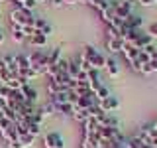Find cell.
Returning a JSON list of instances; mask_svg holds the SVG:
<instances>
[{"instance_id":"obj_1","label":"cell","mask_w":157,"mask_h":148,"mask_svg":"<svg viewBox=\"0 0 157 148\" xmlns=\"http://www.w3.org/2000/svg\"><path fill=\"white\" fill-rule=\"evenodd\" d=\"M33 16L29 10H24V8H14L10 12V24L16 28H26V26H33Z\"/></svg>"},{"instance_id":"obj_2","label":"cell","mask_w":157,"mask_h":148,"mask_svg":"<svg viewBox=\"0 0 157 148\" xmlns=\"http://www.w3.org/2000/svg\"><path fill=\"white\" fill-rule=\"evenodd\" d=\"M81 56L85 57L86 61L90 63V67L96 69V71H100V69L106 67V57L102 56V53L98 51L96 47H92V46H85V47H82V53H81Z\"/></svg>"},{"instance_id":"obj_3","label":"cell","mask_w":157,"mask_h":148,"mask_svg":"<svg viewBox=\"0 0 157 148\" xmlns=\"http://www.w3.org/2000/svg\"><path fill=\"white\" fill-rule=\"evenodd\" d=\"M122 56H124V59L128 61V65L134 69V71H140V69H141V63H140V49L130 47V46H124V49H122Z\"/></svg>"},{"instance_id":"obj_4","label":"cell","mask_w":157,"mask_h":148,"mask_svg":"<svg viewBox=\"0 0 157 148\" xmlns=\"http://www.w3.org/2000/svg\"><path fill=\"white\" fill-rule=\"evenodd\" d=\"M43 148H65V140L59 132L51 130L43 136Z\"/></svg>"},{"instance_id":"obj_5","label":"cell","mask_w":157,"mask_h":148,"mask_svg":"<svg viewBox=\"0 0 157 148\" xmlns=\"http://www.w3.org/2000/svg\"><path fill=\"white\" fill-rule=\"evenodd\" d=\"M132 12H134V10H132V0H118V2H114V14H116V18L126 20Z\"/></svg>"},{"instance_id":"obj_6","label":"cell","mask_w":157,"mask_h":148,"mask_svg":"<svg viewBox=\"0 0 157 148\" xmlns=\"http://www.w3.org/2000/svg\"><path fill=\"white\" fill-rule=\"evenodd\" d=\"M20 93H22V97L26 99V103H29V105H36V103H37V91L29 85V83H26V85L20 87Z\"/></svg>"},{"instance_id":"obj_7","label":"cell","mask_w":157,"mask_h":148,"mask_svg":"<svg viewBox=\"0 0 157 148\" xmlns=\"http://www.w3.org/2000/svg\"><path fill=\"white\" fill-rule=\"evenodd\" d=\"M82 136L85 138H96L98 140V125L94 121L88 118L86 122H82Z\"/></svg>"},{"instance_id":"obj_8","label":"cell","mask_w":157,"mask_h":148,"mask_svg":"<svg viewBox=\"0 0 157 148\" xmlns=\"http://www.w3.org/2000/svg\"><path fill=\"white\" fill-rule=\"evenodd\" d=\"M120 107V101H118V97H108V99H104V101H100L98 103V109L100 111H104V113H112V111H116V109Z\"/></svg>"},{"instance_id":"obj_9","label":"cell","mask_w":157,"mask_h":148,"mask_svg":"<svg viewBox=\"0 0 157 148\" xmlns=\"http://www.w3.org/2000/svg\"><path fill=\"white\" fill-rule=\"evenodd\" d=\"M0 136L4 138V140L8 142H14V140H18V130H16V125H14V122H10L8 126H4L2 130H0Z\"/></svg>"},{"instance_id":"obj_10","label":"cell","mask_w":157,"mask_h":148,"mask_svg":"<svg viewBox=\"0 0 157 148\" xmlns=\"http://www.w3.org/2000/svg\"><path fill=\"white\" fill-rule=\"evenodd\" d=\"M106 49L110 53H122V49H124V39H120V38H106Z\"/></svg>"},{"instance_id":"obj_11","label":"cell","mask_w":157,"mask_h":148,"mask_svg":"<svg viewBox=\"0 0 157 148\" xmlns=\"http://www.w3.org/2000/svg\"><path fill=\"white\" fill-rule=\"evenodd\" d=\"M33 30H36V32H41V34H45V36H49V34L53 32L51 24H49L45 18H36V20H33Z\"/></svg>"},{"instance_id":"obj_12","label":"cell","mask_w":157,"mask_h":148,"mask_svg":"<svg viewBox=\"0 0 157 148\" xmlns=\"http://www.w3.org/2000/svg\"><path fill=\"white\" fill-rule=\"evenodd\" d=\"M26 42L29 43V46H33V47H43L47 43V36L41 34V32H33V36H29Z\"/></svg>"},{"instance_id":"obj_13","label":"cell","mask_w":157,"mask_h":148,"mask_svg":"<svg viewBox=\"0 0 157 148\" xmlns=\"http://www.w3.org/2000/svg\"><path fill=\"white\" fill-rule=\"evenodd\" d=\"M124 24H126V26L130 28V30H141V26H144V18L132 12L130 16H128V18L124 20Z\"/></svg>"},{"instance_id":"obj_14","label":"cell","mask_w":157,"mask_h":148,"mask_svg":"<svg viewBox=\"0 0 157 148\" xmlns=\"http://www.w3.org/2000/svg\"><path fill=\"white\" fill-rule=\"evenodd\" d=\"M104 71H106L110 77H118V75H120V63H118L116 59L108 57V59H106V67H104Z\"/></svg>"},{"instance_id":"obj_15","label":"cell","mask_w":157,"mask_h":148,"mask_svg":"<svg viewBox=\"0 0 157 148\" xmlns=\"http://www.w3.org/2000/svg\"><path fill=\"white\" fill-rule=\"evenodd\" d=\"M61 53H63V49L59 47V46H55L51 49V51L47 53V67H51V65H57L59 63V59H61Z\"/></svg>"},{"instance_id":"obj_16","label":"cell","mask_w":157,"mask_h":148,"mask_svg":"<svg viewBox=\"0 0 157 148\" xmlns=\"http://www.w3.org/2000/svg\"><path fill=\"white\" fill-rule=\"evenodd\" d=\"M18 140H20V144H22V148H32L33 142H36V136H32L29 132H20Z\"/></svg>"},{"instance_id":"obj_17","label":"cell","mask_w":157,"mask_h":148,"mask_svg":"<svg viewBox=\"0 0 157 148\" xmlns=\"http://www.w3.org/2000/svg\"><path fill=\"white\" fill-rule=\"evenodd\" d=\"M100 85H102V83H100V77H98V71H96V69H92V71L88 73V87H90V91L94 93Z\"/></svg>"},{"instance_id":"obj_18","label":"cell","mask_w":157,"mask_h":148,"mask_svg":"<svg viewBox=\"0 0 157 148\" xmlns=\"http://www.w3.org/2000/svg\"><path fill=\"white\" fill-rule=\"evenodd\" d=\"M37 113L41 115L43 121H45V118H49V117H53V115H55V107L51 105V101H49V103H45V105H41V107H39V109H37Z\"/></svg>"},{"instance_id":"obj_19","label":"cell","mask_w":157,"mask_h":148,"mask_svg":"<svg viewBox=\"0 0 157 148\" xmlns=\"http://www.w3.org/2000/svg\"><path fill=\"white\" fill-rule=\"evenodd\" d=\"M14 59H16L18 75H20L22 71H26V69H29V59H28V56H14Z\"/></svg>"},{"instance_id":"obj_20","label":"cell","mask_w":157,"mask_h":148,"mask_svg":"<svg viewBox=\"0 0 157 148\" xmlns=\"http://www.w3.org/2000/svg\"><path fill=\"white\" fill-rule=\"evenodd\" d=\"M78 75H81L78 61H77V59H69V77H71V79H77Z\"/></svg>"},{"instance_id":"obj_21","label":"cell","mask_w":157,"mask_h":148,"mask_svg":"<svg viewBox=\"0 0 157 148\" xmlns=\"http://www.w3.org/2000/svg\"><path fill=\"white\" fill-rule=\"evenodd\" d=\"M51 105H53V103H51ZM53 107H55V113H61V115H65V117H73V113H75L69 103H63V105H53Z\"/></svg>"},{"instance_id":"obj_22","label":"cell","mask_w":157,"mask_h":148,"mask_svg":"<svg viewBox=\"0 0 157 148\" xmlns=\"http://www.w3.org/2000/svg\"><path fill=\"white\" fill-rule=\"evenodd\" d=\"M94 97H96V103H100V101H104V99L110 97V91H108L104 85H100V87L94 91Z\"/></svg>"},{"instance_id":"obj_23","label":"cell","mask_w":157,"mask_h":148,"mask_svg":"<svg viewBox=\"0 0 157 148\" xmlns=\"http://www.w3.org/2000/svg\"><path fill=\"white\" fill-rule=\"evenodd\" d=\"M110 2H112V0H90V4H88V6H92L96 12H102V10H104Z\"/></svg>"},{"instance_id":"obj_24","label":"cell","mask_w":157,"mask_h":148,"mask_svg":"<svg viewBox=\"0 0 157 148\" xmlns=\"http://www.w3.org/2000/svg\"><path fill=\"white\" fill-rule=\"evenodd\" d=\"M10 73H8V69H6V65H4V61L2 59H0V83H2V85H6V83L10 81Z\"/></svg>"},{"instance_id":"obj_25","label":"cell","mask_w":157,"mask_h":148,"mask_svg":"<svg viewBox=\"0 0 157 148\" xmlns=\"http://www.w3.org/2000/svg\"><path fill=\"white\" fill-rule=\"evenodd\" d=\"M12 39L16 43H24L26 42V36H24V32L20 28H16V26H12Z\"/></svg>"},{"instance_id":"obj_26","label":"cell","mask_w":157,"mask_h":148,"mask_svg":"<svg viewBox=\"0 0 157 148\" xmlns=\"http://www.w3.org/2000/svg\"><path fill=\"white\" fill-rule=\"evenodd\" d=\"M141 146H144V142H141L137 136L126 138V148H141Z\"/></svg>"},{"instance_id":"obj_27","label":"cell","mask_w":157,"mask_h":148,"mask_svg":"<svg viewBox=\"0 0 157 148\" xmlns=\"http://www.w3.org/2000/svg\"><path fill=\"white\" fill-rule=\"evenodd\" d=\"M28 132H29V134H32V136H39V132H41V125H37V122H29V126H28Z\"/></svg>"},{"instance_id":"obj_28","label":"cell","mask_w":157,"mask_h":148,"mask_svg":"<svg viewBox=\"0 0 157 148\" xmlns=\"http://www.w3.org/2000/svg\"><path fill=\"white\" fill-rule=\"evenodd\" d=\"M81 148H98V140L96 138H82Z\"/></svg>"},{"instance_id":"obj_29","label":"cell","mask_w":157,"mask_h":148,"mask_svg":"<svg viewBox=\"0 0 157 148\" xmlns=\"http://www.w3.org/2000/svg\"><path fill=\"white\" fill-rule=\"evenodd\" d=\"M36 6H37V2H36V0H24V2L20 4V8H24V10H29V12H32V10L36 8Z\"/></svg>"},{"instance_id":"obj_30","label":"cell","mask_w":157,"mask_h":148,"mask_svg":"<svg viewBox=\"0 0 157 148\" xmlns=\"http://www.w3.org/2000/svg\"><path fill=\"white\" fill-rule=\"evenodd\" d=\"M147 36H149L151 39L157 38V22H151L149 26H147Z\"/></svg>"},{"instance_id":"obj_31","label":"cell","mask_w":157,"mask_h":148,"mask_svg":"<svg viewBox=\"0 0 157 148\" xmlns=\"http://www.w3.org/2000/svg\"><path fill=\"white\" fill-rule=\"evenodd\" d=\"M137 4H141V6L149 8V6H155V4H157V0H137Z\"/></svg>"},{"instance_id":"obj_32","label":"cell","mask_w":157,"mask_h":148,"mask_svg":"<svg viewBox=\"0 0 157 148\" xmlns=\"http://www.w3.org/2000/svg\"><path fill=\"white\" fill-rule=\"evenodd\" d=\"M78 4H90V0H77Z\"/></svg>"},{"instance_id":"obj_33","label":"cell","mask_w":157,"mask_h":148,"mask_svg":"<svg viewBox=\"0 0 157 148\" xmlns=\"http://www.w3.org/2000/svg\"><path fill=\"white\" fill-rule=\"evenodd\" d=\"M2 107H6V101H4V99H0V109Z\"/></svg>"},{"instance_id":"obj_34","label":"cell","mask_w":157,"mask_h":148,"mask_svg":"<svg viewBox=\"0 0 157 148\" xmlns=\"http://www.w3.org/2000/svg\"><path fill=\"white\" fill-rule=\"evenodd\" d=\"M2 42H4V34L0 32V43H2Z\"/></svg>"},{"instance_id":"obj_35","label":"cell","mask_w":157,"mask_h":148,"mask_svg":"<svg viewBox=\"0 0 157 148\" xmlns=\"http://www.w3.org/2000/svg\"><path fill=\"white\" fill-rule=\"evenodd\" d=\"M141 148H153V146H147V144H144V146H141Z\"/></svg>"},{"instance_id":"obj_36","label":"cell","mask_w":157,"mask_h":148,"mask_svg":"<svg viewBox=\"0 0 157 148\" xmlns=\"http://www.w3.org/2000/svg\"><path fill=\"white\" fill-rule=\"evenodd\" d=\"M0 87H2V83H0Z\"/></svg>"},{"instance_id":"obj_37","label":"cell","mask_w":157,"mask_h":148,"mask_svg":"<svg viewBox=\"0 0 157 148\" xmlns=\"http://www.w3.org/2000/svg\"><path fill=\"white\" fill-rule=\"evenodd\" d=\"M0 2H2V0H0Z\"/></svg>"}]
</instances>
